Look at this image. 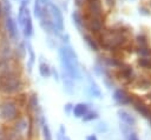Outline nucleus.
Returning <instances> with one entry per match:
<instances>
[{"instance_id":"nucleus-1","label":"nucleus","mask_w":151,"mask_h":140,"mask_svg":"<svg viewBox=\"0 0 151 140\" xmlns=\"http://www.w3.org/2000/svg\"><path fill=\"white\" fill-rule=\"evenodd\" d=\"M58 54H59L61 71L66 72L72 80H80L81 79L80 64L73 47L70 44H63L58 49Z\"/></svg>"},{"instance_id":"nucleus-2","label":"nucleus","mask_w":151,"mask_h":140,"mask_svg":"<svg viewBox=\"0 0 151 140\" xmlns=\"http://www.w3.org/2000/svg\"><path fill=\"white\" fill-rule=\"evenodd\" d=\"M25 81L20 72H11L0 76V94L2 95H18L22 93Z\"/></svg>"},{"instance_id":"nucleus-3","label":"nucleus","mask_w":151,"mask_h":140,"mask_svg":"<svg viewBox=\"0 0 151 140\" xmlns=\"http://www.w3.org/2000/svg\"><path fill=\"white\" fill-rule=\"evenodd\" d=\"M21 115V107L18 105L15 99L5 98L0 101V120L5 124H13Z\"/></svg>"},{"instance_id":"nucleus-4","label":"nucleus","mask_w":151,"mask_h":140,"mask_svg":"<svg viewBox=\"0 0 151 140\" xmlns=\"http://www.w3.org/2000/svg\"><path fill=\"white\" fill-rule=\"evenodd\" d=\"M17 24L18 27H20L22 35L26 39H29L33 35V22H32V15L31 11L28 9V6H20L17 15Z\"/></svg>"},{"instance_id":"nucleus-5","label":"nucleus","mask_w":151,"mask_h":140,"mask_svg":"<svg viewBox=\"0 0 151 140\" xmlns=\"http://www.w3.org/2000/svg\"><path fill=\"white\" fill-rule=\"evenodd\" d=\"M84 26L85 29L93 34H99L104 28V16H91L84 13Z\"/></svg>"},{"instance_id":"nucleus-6","label":"nucleus","mask_w":151,"mask_h":140,"mask_svg":"<svg viewBox=\"0 0 151 140\" xmlns=\"http://www.w3.org/2000/svg\"><path fill=\"white\" fill-rule=\"evenodd\" d=\"M48 11H50V15H51V20L53 22V26L55 28V31L60 34L64 31V16L63 13L60 11V8L54 5V4H50L48 5Z\"/></svg>"},{"instance_id":"nucleus-7","label":"nucleus","mask_w":151,"mask_h":140,"mask_svg":"<svg viewBox=\"0 0 151 140\" xmlns=\"http://www.w3.org/2000/svg\"><path fill=\"white\" fill-rule=\"evenodd\" d=\"M4 27L9 39L12 40H19V27L17 21L12 15L4 18Z\"/></svg>"},{"instance_id":"nucleus-8","label":"nucleus","mask_w":151,"mask_h":140,"mask_svg":"<svg viewBox=\"0 0 151 140\" xmlns=\"http://www.w3.org/2000/svg\"><path fill=\"white\" fill-rule=\"evenodd\" d=\"M86 12L85 14L91 16H104L101 0H86Z\"/></svg>"},{"instance_id":"nucleus-9","label":"nucleus","mask_w":151,"mask_h":140,"mask_svg":"<svg viewBox=\"0 0 151 140\" xmlns=\"http://www.w3.org/2000/svg\"><path fill=\"white\" fill-rule=\"evenodd\" d=\"M84 71H85L86 79H87V82H88V87H87V93H88V95H90L91 98H98V99H100V98H101V91H100V88L98 87L97 82L93 80V78H92V75L90 74V72H87L86 69H84Z\"/></svg>"},{"instance_id":"nucleus-10","label":"nucleus","mask_w":151,"mask_h":140,"mask_svg":"<svg viewBox=\"0 0 151 140\" xmlns=\"http://www.w3.org/2000/svg\"><path fill=\"white\" fill-rule=\"evenodd\" d=\"M132 94L127 93L125 89L123 88H117L113 92V99L116 102H118L119 105H127L132 102Z\"/></svg>"},{"instance_id":"nucleus-11","label":"nucleus","mask_w":151,"mask_h":140,"mask_svg":"<svg viewBox=\"0 0 151 140\" xmlns=\"http://www.w3.org/2000/svg\"><path fill=\"white\" fill-rule=\"evenodd\" d=\"M132 104H133V106H134V108H136V111L138 113H140L145 118H149V119L151 118V111H150V108L140 99H138V98H136L133 95L132 96Z\"/></svg>"},{"instance_id":"nucleus-12","label":"nucleus","mask_w":151,"mask_h":140,"mask_svg":"<svg viewBox=\"0 0 151 140\" xmlns=\"http://www.w3.org/2000/svg\"><path fill=\"white\" fill-rule=\"evenodd\" d=\"M59 75H60V80H61L63 86H64V91L67 94H73V92H74V80H72L70 78V75L64 71H61Z\"/></svg>"},{"instance_id":"nucleus-13","label":"nucleus","mask_w":151,"mask_h":140,"mask_svg":"<svg viewBox=\"0 0 151 140\" xmlns=\"http://www.w3.org/2000/svg\"><path fill=\"white\" fill-rule=\"evenodd\" d=\"M26 49H27V72L32 73L33 66L35 62V53H34L33 46L28 39H26Z\"/></svg>"},{"instance_id":"nucleus-14","label":"nucleus","mask_w":151,"mask_h":140,"mask_svg":"<svg viewBox=\"0 0 151 140\" xmlns=\"http://www.w3.org/2000/svg\"><path fill=\"white\" fill-rule=\"evenodd\" d=\"M27 55V49H26V40L19 41V44L17 45V47L13 49V56L15 60L21 61L26 58Z\"/></svg>"},{"instance_id":"nucleus-15","label":"nucleus","mask_w":151,"mask_h":140,"mask_svg":"<svg viewBox=\"0 0 151 140\" xmlns=\"http://www.w3.org/2000/svg\"><path fill=\"white\" fill-rule=\"evenodd\" d=\"M39 98L38 94L32 92L27 95V101H26V108L28 111V113H33L38 107H39Z\"/></svg>"},{"instance_id":"nucleus-16","label":"nucleus","mask_w":151,"mask_h":140,"mask_svg":"<svg viewBox=\"0 0 151 140\" xmlns=\"http://www.w3.org/2000/svg\"><path fill=\"white\" fill-rule=\"evenodd\" d=\"M88 112V104L86 102H78L76 105H73V109H72V113L76 118H83L86 113Z\"/></svg>"},{"instance_id":"nucleus-17","label":"nucleus","mask_w":151,"mask_h":140,"mask_svg":"<svg viewBox=\"0 0 151 140\" xmlns=\"http://www.w3.org/2000/svg\"><path fill=\"white\" fill-rule=\"evenodd\" d=\"M133 75V69L130 65L127 64H122L118 71V76L120 79H125V80H131Z\"/></svg>"},{"instance_id":"nucleus-18","label":"nucleus","mask_w":151,"mask_h":140,"mask_svg":"<svg viewBox=\"0 0 151 140\" xmlns=\"http://www.w3.org/2000/svg\"><path fill=\"white\" fill-rule=\"evenodd\" d=\"M118 116L120 119V122H124L130 127L136 125V118L124 109H118Z\"/></svg>"},{"instance_id":"nucleus-19","label":"nucleus","mask_w":151,"mask_h":140,"mask_svg":"<svg viewBox=\"0 0 151 140\" xmlns=\"http://www.w3.org/2000/svg\"><path fill=\"white\" fill-rule=\"evenodd\" d=\"M71 18H72V22H73V25H74L80 32H83L84 28H85V26H84V18H83V14L79 13L78 11H74V12H72Z\"/></svg>"},{"instance_id":"nucleus-20","label":"nucleus","mask_w":151,"mask_h":140,"mask_svg":"<svg viewBox=\"0 0 151 140\" xmlns=\"http://www.w3.org/2000/svg\"><path fill=\"white\" fill-rule=\"evenodd\" d=\"M51 72H52V68L50 67V65L45 61V60H42V58L40 59V61H39V74H40V76L41 78H50L51 76Z\"/></svg>"},{"instance_id":"nucleus-21","label":"nucleus","mask_w":151,"mask_h":140,"mask_svg":"<svg viewBox=\"0 0 151 140\" xmlns=\"http://www.w3.org/2000/svg\"><path fill=\"white\" fill-rule=\"evenodd\" d=\"M48 5H44L40 0H34L33 2V15L37 18V19H40V16L42 15L44 13V9L47 7Z\"/></svg>"},{"instance_id":"nucleus-22","label":"nucleus","mask_w":151,"mask_h":140,"mask_svg":"<svg viewBox=\"0 0 151 140\" xmlns=\"http://www.w3.org/2000/svg\"><path fill=\"white\" fill-rule=\"evenodd\" d=\"M0 9L2 18L12 15V2L11 0H0Z\"/></svg>"},{"instance_id":"nucleus-23","label":"nucleus","mask_w":151,"mask_h":140,"mask_svg":"<svg viewBox=\"0 0 151 140\" xmlns=\"http://www.w3.org/2000/svg\"><path fill=\"white\" fill-rule=\"evenodd\" d=\"M83 39H84V41L86 42V45H87L92 51H94V52H97V51H98L99 46H98L97 41L93 39V36H92V35H90V34H84V35H83Z\"/></svg>"},{"instance_id":"nucleus-24","label":"nucleus","mask_w":151,"mask_h":140,"mask_svg":"<svg viewBox=\"0 0 151 140\" xmlns=\"http://www.w3.org/2000/svg\"><path fill=\"white\" fill-rule=\"evenodd\" d=\"M40 131H41L42 140H53L52 132H51V128H50V126H48L47 122H45L44 125L40 126Z\"/></svg>"},{"instance_id":"nucleus-25","label":"nucleus","mask_w":151,"mask_h":140,"mask_svg":"<svg viewBox=\"0 0 151 140\" xmlns=\"http://www.w3.org/2000/svg\"><path fill=\"white\" fill-rule=\"evenodd\" d=\"M136 87L137 88H143V89H146V88H150L151 87V81L146 78H140L137 80L136 82Z\"/></svg>"},{"instance_id":"nucleus-26","label":"nucleus","mask_w":151,"mask_h":140,"mask_svg":"<svg viewBox=\"0 0 151 140\" xmlns=\"http://www.w3.org/2000/svg\"><path fill=\"white\" fill-rule=\"evenodd\" d=\"M138 66L143 67V68H147L151 69V56H145V58H139L137 61Z\"/></svg>"},{"instance_id":"nucleus-27","label":"nucleus","mask_w":151,"mask_h":140,"mask_svg":"<svg viewBox=\"0 0 151 140\" xmlns=\"http://www.w3.org/2000/svg\"><path fill=\"white\" fill-rule=\"evenodd\" d=\"M137 53L140 55V58L151 56V48H149L147 46H138V48H137Z\"/></svg>"},{"instance_id":"nucleus-28","label":"nucleus","mask_w":151,"mask_h":140,"mask_svg":"<svg viewBox=\"0 0 151 140\" xmlns=\"http://www.w3.org/2000/svg\"><path fill=\"white\" fill-rule=\"evenodd\" d=\"M98 113L97 112H94V111H88L83 118H81V120L84 121V122H88V121H92V120H96V119H98Z\"/></svg>"},{"instance_id":"nucleus-29","label":"nucleus","mask_w":151,"mask_h":140,"mask_svg":"<svg viewBox=\"0 0 151 140\" xmlns=\"http://www.w3.org/2000/svg\"><path fill=\"white\" fill-rule=\"evenodd\" d=\"M96 131H97L98 133H106V132L109 131V127H107L106 122H104V121H100V122L97 125V127H96Z\"/></svg>"},{"instance_id":"nucleus-30","label":"nucleus","mask_w":151,"mask_h":140,"mask_svg":"<svg viewBox=\"0 0 151 140\" xmlns=\"http://www.w3.org/2000/svg\"><path fill=\"white\" fill-rule=\"evenodd\" d=\"M136 40H137V42L139 44V46H147V39H146L145 35L139 34V35H137Z\"/></svg>"},{"instance_id":"nucleus-31","label":"nucleus","mask_w":151,"mask_h":140,"mask_svg":"<svg viewBox=\"0 0 151 140\" xmlns=\"http://www.w3.org/2000/svg\"><path fill=\"white\" fill-rule=\"evenodd\" d=\"M120 131H122V133L124 135H129V133H130V126H127L124 122H120Z\"/></svg>"},{"instance_id":"nucleus-32","label":"nucleus","mask_w":151,"mask_h":140,"mask_svg":"<svg viewBox=\"0 0 151 140\" xmlns=\"http://www.w3.org/2000/svg\"><path fill=\"white\" fill-rule=\"evenodd\" d=\"M72 109H73V104H71V102L65 104V106H64V112H65L67 115L72 113Z\"/></svg>"},{"instance_id":"nucleus-33","label":"nucleus","mask_w":151,"mask_h":140,"mask_svg":"<svg viewBox=\"0 0 151 140\" xmlns=\"http://www.w3.org/2000/svg\"><path fill=\"white\" fill-rule=\"evenodd\" d=\"M127 140H139V139H138V135L134 132H130L129 135H127Z\"/></svg>"},{"instance_id":"nucleus-34","label":"nucleus","mask_w":151,"mask_h":140,"mask_svg":"<svg viewBox=\"0 0 151 140\" xmlns=\"http://www.w3.org/2000/svg\"><path fill=\"white\" fill-rule=\"evenodd\" d=\"M139 13H140V14H143V15H150L149 9H147V8H145V7H139Z\"/></svg>"},{"instance_id":"nucleus-35","label":"nucleus","mask_w":151,"mask_h":140,"mask_svg":"<svg viewBox=\"0 0 151 140\" xmlns=\"http://www.w3.org/2000/svg\"><path fill=\"white\" fill-rule=\"evenodd\" d=\"M51 74H53V76H54V80H55V81H59V80H60V75H59V73H58L55 69H52Z\"/></svg>"},{"instance_id":"nucleus-36","label":"nucleus","mask_w":151,"mask_h":140,"mask_svg":"<svg viewBox=\"0 0 151 140\" xmlns=\"http://www.w3.org/2000/svg\"><path fill=\"white\" fill-rule=\"evenodd\" d=\"M65 138H66V135H64L60 132H58L57 133V136H55V140H65Z\"/></svg>"},{"instance_id":"nucleus-37","label":"nucleus","mask_w":151,"mask_h":140,"mask_svg":"<svg viewBox=\"0 0 151 140\" xmlns=\"http://www.w3.org/2000/svg\"><path fill=\"white\" fill-rule=\"evenodd\" d=\"M20 6H28V4L31 2V0H18Z\"/></svg>"},{"instance_id":"nucleus-38","label":"nucleus","mask_w":151,"mask_h":140,"mask_svg":"<svg viewBox=\"0 0 151 140\" xmlns=\"http://www.w3.org/2000/svg\"><path fill=\"white\" fill-rule=\"evenodd\" d=\"M85 140H98V138H97L96 134H90V135H87L85 138Z\"/></svg>"},{"instance_id":"nucleus-39","label":"nucleus","mask_w":151,"mask_h":140,"mask_svg":"<svg viewBox=\"0 0 151 140\" xmlns=\"http://www.w3.org/2000/svg\"><path fill=\"white\" fill-rule=\"evenodd\" d=\"M86 2V0H74V5L76 6H81Z\"/></svg>"},{"instance_id":"nucleus-40","label":"nucleus","mask_w":151,"mask_h":140,"mask_svg":"<svg viewBox=\"0 0 151 140\" xmlns=\"http://www.w3.org/2000/svg\"><path fill=\"white\" fill-rule=\"evenodd\" d=\"M59 132H60L61 134L66 135V128L64 127V125H60V127H59Z\"/></svg>"},{"instance_id":"nucleus-41","label":"nucleus","mask_w":151,"mask_h":140,"mask_svg":"<svg viewBox=\"0 0 151 140\" xmlns=\"http://www.w3.org/2000/svg\"><path fill=\"white\" fill-rule=\"evenodd\" d=\"M105 2L107 4L109 7H112V6L114 5V0H105Z\"/></svg>"},{"instance_id":"nucleus-42","label":"nucleus","mask_w":151,"mask_h":140,"mask_svg":"<svg viewBox=\"0 0 151 140\" xmlns=\"http://www.w3.org/2000/svg\"><path fill=\"white\" fill-rule=\"evenodd\" d=\"M147 96H149V99H150V100H151V92H150V93H149V95H147Z\"/></svg>"},{"instance_id":"nucleus-43","label":"nucleus","mask_w":151,"mask_h":140,"mask_svg":"<svg viewBox=\"0 0 151 140\" xmlns=\"http://www.w3.org/2000/svg\"><path fill=\"white\" fill-rule=\"evenodd\" d=\"M65 140H71V139H70V138H68V136L66 135V138H65Z\"/></svg>"},{"instance_id":"nucleus-44","label":"nucleus","mask_w":151,"mask_h":140,"mask_svg":"<svg viewBox=\"0 0 151 140\" xmlns=\"http://www.w3.org/2000/svg\"><path fill=\"white\" fill-rule=\"evenodd\" d=\"M150 122H151V118H150Z\"/></svg>"}]
</instances>
